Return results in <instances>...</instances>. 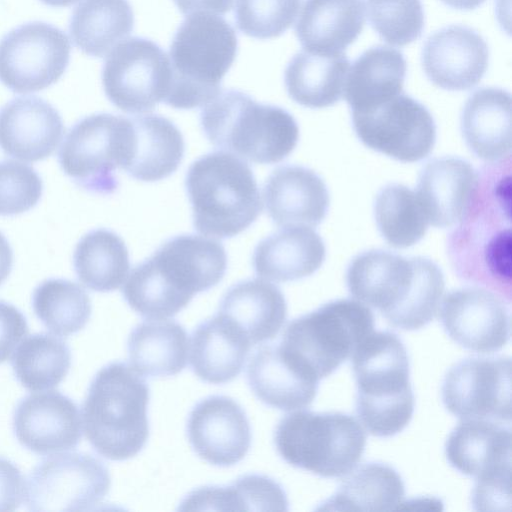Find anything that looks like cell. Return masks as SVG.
<instances>
[{
  "instance_id": "1",
  "label": "cell",
  "mask_w": 512,
  "mask_h": 512,
  "mask_svg": "<svg viewBox=\"0 0 512 512\" xmlns=\"http://www.w3.org/2000/svg\"><path fill=\"white\" fill-rule=\"evenodd\" d=\"M227 267L221 243L198 235H179L133 268L122 293L147 319H165L187 306L195 294L217 285Z\"/></svg>"
},
{
  "instance_id": "2",
  "label": "cell",
  "mask_w": 512,
  "mask_h": 512,
  "mask_svg": "<svg viewBox=\"0 0 512 512\" xmlns=\"http://www.w3.org/2000/svg\"><path fill=\"white\" fill-rule=\"evenodd\" d=\"M504 160L480 176L476 194L449 241L458 274L511 299L510 168Z\"/></svg>"
},
{
  "instance_id": "3",
  "label": "cell",
  "mask_w": 512,
  "mask_h": 512,
  "mask_svg": "<svg viewBox=\"0 0 512 512\" xmlns=\"http://www.w3.org/2000/svg\"><path fill=\"white\" fill-rule=\"evenodd\" d=\"M346 279L356 300L378 309L402 330L429 323L439 310L445 287L442 271L434 262L380 250L355 257Z\"/></svg>"
},
{
  "instance_id": "4",
  "label": "cell",
  "mask_w": 512,
  "mask_h": 512,
  "mask_svg": "<svg viewBox=\"0 0 512 512\" xmlns=\"http://www.w3.org/2000/svg\"><path fill=\"white\" fill-rule=\"evenodd\" d=\"M149 386L132 367L113 362L94 376L82 407L84 433L103 457L121 461L138 454L149 436Z\"/></svg>"
},
{
  "instance_id": "5",
  "label": "cell",
  "mask_w": 512,
  "mask_h": 512,
  "mask_svg": "<svg viewBox=\"0 0 512 512\" xmlns=\"http://www.w3.org/2000/svg\"><path fill=\"white\" fill-rule=\"evenodd\" d=\"M351 357L360 422L374 436L399 433L414 411L409 359L402 341L394 333L373 331Z\"/></svg>"
},
{
  "instance_id": "6",
  "label": "cell",
  "mask_w": 512,
  "mask_h": 512,
  "mask_svg": "<svg viewBox=\"0 0 512 512\" xmlns=\"http://www.w3.org/2000/svg\"><path fill=\"white\" fill-rule=\"evenodd\" d=\"M200 123L215 147L259 164L280 162L299 138L297 122L289 112L233 89L219 92L205 104Z\"/></svg>"
},
{
  "instance_id": "7",
  "label": "cell",
  "mask_w": 512,
  "mask_h": 512,
  "mask_svg": "<svg viewBox=\"0 0 512 512\" xmlns=\"http://www.w3.org/2000/svg\"><path fill=\"white\" fill-rule=\"evenodd\" d=\"M185 187L195 229L219 239L246 230L262 211L254 174L231 153L212 152L192 163Z\"/></svg>"
},
{
  "instance_id": "8",
  "label": "cell",
  "mask_w": 512,
  "mask_h": 512,
  "mask_svg": "<svg viewBox=\"0 0 512 512\" xmlns=\"http://www.w3.org/2000/svg\"><path fill=\"white\" fill-rule=\"evenodd\" d=\"M238 48L233 27L206 12L188 15L169 49L171 86L165 103L177 109L204 106L219 92Z\"/></svg>"
},
{
  "instance_id": "9",
  "label": "cell",
  "mask_w": 512,
  "mask_h": 512,
  "mask_svg": "<svg viewBox=\"0 0 512 512\" xmlns=\"http://www.w3.org/2000/svg\"><path fill=\"white\" fill-rule=\"evenodd\" d=\"M274 444L288 464L334 478L348 475L357 466L366 435L360 423L347 414L302 410L280 420Z\"/></svg>"
},
{
  "instance_id": "10",
  "label": "cell",
  "mask_w": 512,
  "mask_h": 512,
  "mask_svg": "<svg viewBox=\"0 0 512 512\" xmlns=\"http://www.w3.org/2000/svg\"><path fill=\"white\" fill-rule=\"evenodd\" d=\"M374 331V316L364 303L341 299L294 319L286 327L281 350L318 381L352 356Z\"/></svg>"
},
{
  "instance_id": "11",
  "label": "cell",
  "mask_w": 512,
  "mask_h": 512,
  "mask_svg": "<svg viewBox=\"0 0 512 512\" xmlns=\"http://www.w3.org/2000/svg\"><path fill=\"white\" fill-rule=\"evenodd\" d=\"M133 143L131 118L92 114L69 129L58 161L63 172L86 191L111 194L118 188L115 171L127 168Z\"/></svg>"
},
{
  "instance_id": "12",
  "label": "cell",
  "mask_w": 512,
  "mask_h": 512,
  "mask_svg": "<svg viewBox=\"0 0 512 512\" xmlns=\"http://www.w3.org/2000/svg\"><path fill=\"white\" fill-rule=\"evenodd\" d=\"M110 485L109 471L99 459L86 453H61L44 459L30 473L25 503L35 512L91 510Z\"/></svg>"
},
{
  "instance_id": "13",
  "label": "cell",
  "mask_w": 512,
  "mask_h": 512,
  "mask_svg": "<svg viewBox=\"0 0 512 512\" xmlns=\"http://www.w3.org/2000/svg\"><path fill=\"white\" fill-rule=\"evenodd\" d=\"M169 57L155 42L132 37L117 44L102 68L108 100L127 113H144L165 101L171 86Z\"/></svg>"
},
{
  "instance_id": "14",
  "label": "cell",
  "mask_w": 512,
  "mask_h": 512,
  "mask_svg": "<svg viewBox=\"0 0 512 512\" xmlns=\"http://www.w3.org/2000/svg\"><path fill=\"white\" fill-rule=\"evenodd\" d=\"M70 52L59 28L40 21L22 24L0 40V82L14 93L43 90L64 74Z\"/></svg>"
},
{
  "instance_id": "15",
  "label": "cell",
  "mask_w": 512,
  "mask_h": 512,
  "mask_svg": "<svg viewBox=\"0 0 512 512\" xmlns=\"http://www.w3.org/2000/svg\"><path fill=\"white\" fill-rule=\"evenodd\" d=\"M359 139L373 150L402 162L425 158L433 149L436 127L430 112L403 93L363 111L352 112Z\"/></svg>"
},
{
  "instance_id": "16",
  "label": "cell",
  "mask_w": 512,
  "mask_h": 512,
  "mask_svg": "<svg viewBox=\"0 0 512 512\" xmlns=\"http://www.w3.org/2000/svg\"><path fill=\"white\" fill-rule=\"evenodd\" d=\"M442 399L448 411L462 420L510 422V358H476L455 364L445 376Z\"/></svg>"
},
{
  "instance_id": "17",
  "label": "cell",
  "mask_w": 512,
  "mask_h": 512,
  "mask_svg": "<svg viewBox=\"0 0 512 512\" xmlns=\"http://www.w3.org/2000/svg\"><path fill=\"white\" fill-rule=\"evenodd\" d=\"M446 333L460 346L479 353L501 349L510 338V316L503 299L483 288L448 293L440 303Z\"/></svg>"
},
{
  "instance_id": "18",
  "label": "cell",
  "mask_w": 512,
  "mask_h": 512,
  "mask_svg": "<svg viewBox=\"0 0 512 512\" xmlns=\"http://www.w3.org/2000/svg\"><path fill=\"white\" fill-rule=\"evenodd\" d=\"M188 440L209 464L228 467L240 462L251 445V428L242 407L223 395L198 402L187 421Z\"/></svg>"
},
{
  "instance_id": "19",
  "label": "cell",
  "mask_w": 512,
  "mask_h": 512,
  "mask_svg": "<svg viewBox=\"0 0 512 512\" xmlns=\"http://www.w3.org/2000/svg\"><path fill=\"white\" fill-rule=\"evenodd\" d=\"M81 425L76 403L58 391L26 396L13 415L17 440L38 455L75 449L81 440Z\"/></svg>"
},
{
  "instance_id": "20",
  "label": "cell",
  "mask_w": 512,
  "mask_h": 512,
  "mask_svg": "<svg viewBox=\"0 0 512 512\" xmlns=\"http://www.w3.org/2000/svg\"><path fill=\"white\" fill-rule=\"evenodd\" d=\"M489 49L475 30L463 25L446 26L430 35L422 49L421 63L428 79L436 86L467 90L483 78Z\"/></svg>"
},
{
  "instance_id": "21",
  "label": "cell",
  "mask_w": 512,
  "mask_h": 512,
  "mask_svg": "<svg viewBox=\"0 0 512 512\" xmlns=\"http://www.w3.org/2000/svg\"><path fill=\"white\" fill-rule=\"evenodd\" d=\"M63 132L59 112L39 97H17L0 108V148L8 156L43 160L55 151Z\"/></svg>"
},
{
  "instance_id": "22",
  "label": "cell",
  "mask_w": 512,
  "mask_h": 512,
  "mask_svg": "<svg viewBox=\"0 0 512 512\" xmlns=\"http://www.w3.org/2000/svg\"><path fill=\"white\" fill-rule=\"evenodd\" d=\"M264 202L268 215L278 226L315 227L326 216L329 194L315 172L287 165L275 169L267 178Z\"/></svg>"
},
{
  "instance_id": "23",
  "label": "cell",
  "mask_w": 512,
  "mask_h": 512,
  "mask_svg": "<svg viewBox=\"0 0 512 512\" xmlns=\"http://www.w3.org/2000/svg\"><path fill=\"white\" fill-rule=\"evenodd\" d=\"M479 175L466 161L439 158L422 170L417 197L429 224L451 227L465 216L478 187Z\"/></svg>"
},
{
  "instance_id": "24",
  "label": "cell",
  "mask_w": 512,
  "mask_h": 512,
  "mask_svg": "<svg viewBox=\"0 0 512 512\" xmlns=\"http://www.w3.org/2000/svg\"><path fill=\"white\" fill-rule=\"evenodd\" d=\"M449 463L476 480L511 474V431L492 420L464 419L445 447Z\"/></svg>"
},
{
  "instance_id": "25",
  "label": "cell",
  "mask_w": 512,
  "mask_h": 512,
  "mask_svg": "<svg viewBox=\"0 0 512 512\" xmlns=\"http://www.w3.org/2000/svg\"><path fill=\"white\" fill-rule=\"evenodd\" d=\"M247 381L261 402L286 411L310 405L318 389V380L303 372L274 345L262 346L251 356Z\"/></svg>"
},
{
  "instance_id": "26",
  "label": "cell",
  "mask_w": 512,
  "mask_h": 512,
  "mask_svg": "<svg viewBox=\"0 0 512 512\" xmlns=\"http://www.w3.org/2000/svg\"><path fill=\"white\" fill-rule=\"evenodd\" d=\"M218 313L230 320L254 345L278 334L286 320L287 304L277 286L261 279H248L226 291Z\"/></svg>"
},
{
  "instance_id": "27",
  "label": "cell",
  "mask_w": 512,
  "mask_h": 512,
  "mask_svg": "<svg viewBox=\"0 0 512 512\" xmlns=\"http://www.w3.org/2000/svg\"><path fill=\"white\" fill-rule=\"evenodd\" d=\"M321 237L310 227L288 226L256 246L252 263L256 274L277 282L313 274L325 260Z\"/></svg>"
},
{
  "instance_id": "28",
  "label": "cell",
  "mask_w": 512,
  "mask_h": 512,
  "mask_svg": "<svg viewBox=\"0 0 512 512\" xmlns=\"http://www.w3.org/2000/svg\"><path fill=\"white\" fill-rule=\"evenodd\" d=\"M251 343L227 318L217 313L192 333L190 364L202 381L223 384L241 372Z\"/></svg>"
},
{
  "instance_id": "29",
  "label": "cell",
  "mask_w": 512,
  "mask_h": 512,
  "mask_svg": "<svg viewBox=\"0 0 512 512\" xmlns=\"http://www.w3.org/2000/svg\"><path fill=\"white\" fill-rule=\"evenodd\" d=\"M364 22L362 0H305L295 32L304 50L342 53L357 39Z\"/></svg>"
},
{
  "instance_id": "30",
  "label": "cell",
  "mask_w": 512,
  "mask_h": 512,
  "mask_svg": "<svg viewBox=\"0 0 512 512\" xmlns=\"http://www.w3.org/2000/svg\"><path fill=\"white\" fill-rule=\"evenodd\" d=\"M461 130L468 147L479 158L497 162L510 156L511 96L500 88H482L466 101Z\"/></svg>"
},
{
  "instance_id": "31",
  "label": "cell",
  "mask_w": 512,
  "mask_h": 512,
  "mask_svg": "<svg viewBox=\"0 0 512 512\" xmlns=\"http://www.w3.org/2000/svg\"><path fill=\"white\" fill-rule=\"evenodd\" d=\"M350 62L342 53L322 54L302 50L292 57L284 72L289 96L309 108L337 103L344 94Z\"/></svg>"
},
{
  "instance_id": "32",
  "label": "cell",
  "mask_w": 512,
  "mask_h": 512,
  "mask_svg": "<svg viewBox=\"0 0 512 512\" xmlns=\"http://www.w3.org/2000/svg\"><path fill=\"white\" fill-rule=\"evenodd\" d=\"M407 64L391 47L375 46L363 52L349 68L344 96L354 111L377 106L402 93Z\"/></svg>"
},
{
  "instance_id": "33",
  "label": "cell",
  "mask_w": 512,
  "mask_h": 512,
  "mask_svg": "<svg viewBox=\"0 0 512 512\" xmlns=\"http://www.w3.org/2000/svg\"><path fill=\"white\" fill-rule=\"evenodd\" d=\"M131 121L134 144L125 169L127 174L145 182L170 176L184 155V139L179 129L169 119L155 114L135 116Z\"/></svg>"
},
{
  "instance_id": "34",
  "label": "cell",
  "mask_w": 512,
  "mask_h": 512,
  "mask_svg": "<svg viewBox=\"0 0 512 512\" xmlns=\"http://www.w3.org/2000/svg\"><path fill=\"white\" fill-rule=\"evenodd\" d=\"M127 348L130 364L140 375L172 376L186 366L187 333L173 320L150 319L131 331Z\"/></svg>"
},
{
  "instance_id": "35",
  "label": "cell",
  "mask_w": 512,
  "mask_h": 512,
  "mask_svg": "<svg viewBox=\"0 0 512 512\" xmlns=\"http://www.w3.org/2000/svg\"><path fill=\"white\" fill-rule=\"evenodd\" d=\"M133 26L134 14L127 0H83L71 15L69 33L83 53L103 57Z\"/></svg>"
},
{
  "instance_id": "36",
  "label": "cell",
  "mask_w": 512,
  "mask_h": 512,
  "mask_svg": "<svg viewBox=\"0 0 512 512\" xmlns=\"http://www.w3.org/2000/svg\"><path fill=\"white\" fill-rule=\"evenodd\" d=\"M180 510L287 511L282 487L262 474L241 476L230 486H205L192 491Z\"/></svg>"
},
{
  "instance_id": "37",
  "label": "cell",
  "mask_w": 512,
  "mask_h": 512,
  "mask_svg": "<svg viewBox=\"0 0 512 512\" xmlns=\"http://www.w3.org/2000/svg\"><path fill=\"white\" fill-rule=\"evenodd\" d=\"M348 475L321 510L381 512L398 509L402 504L404 484L392 467L367 463Z\"/></svg>"
},
{
  "instance_id": "38",
  "label": "cell",
  "mask_w": 512,
  "mask_h": 512,
  "mask_svg": "<svg viewBox=\"0 0 512 512\" xmlns=\"http://www.w3.org/2000/svg\"><path fill=\"white\" fill-rule=\"evenodd\" d=\"M73 264L82 284L97 292L118 289L129 271V255L124 241L114 232L99 228L77 243Z\"/></svg>"
},
{
  "instance_id": "39",
  "label": "cell",
  "mask_w": 512,
  "mask_h": 512,
  "mask_svg": "<svg viewBox=\"0 0 512 512\" xmlns=\"http://www.w3.org/2000/svg\"><path fill=\"white\" fill-rule=\"evenodd\" d=\"M11 365L16 379L25 389H52L68 374L71 351L60 338L48 333H35L14 350Z\"/></svg>"
},
{
  "instance_id": "40",
  "label": "cell",
  "mask_w": 512,
  "mask_h": 512,
  "mask_svg": "<svg viewBox=\"0 0 512 512\" xmlns=\"http://www.w3.org/2000/svg\"><path fill=\"white\" fill-rule=\"evenodd\" d=\"M37 318L52 333L74 334L85 327L91 316V301L82 286L60 278L40 283L32 295Z\"/></svg>"
},
{
  "instance_id": "41",
  "label": "cell",
  "mask_w": 512,
  "mask_h": 512,
  "mask_svg": "<svg viewBox=\"0 0 512 512\" xmlns=\"http://www.w3.org/2000/svg\"><path fill=\"white\" fill-rule=\"evenodd\" d=\"M374 213L381 234L396 248L417 243L429 224L416 192L400 184L388 185L379 192Z\"/></svg>"
},
{
  "instance_id": "42",
  "label": "cell",
  "mask_w": 512,
  "mask_h": 512,
  "mask_svg": "<svg viewBox=\"0 0 512 512\" xmlns=\"http://www.w3.org/2000/svg\"><path fill=\"white\" fill-rule=\"evenodd\" d=\"M371 27L387 43L404 46L417 40L424 27L421 0H365Z\"/></svg>"
},
{
  "instance_id": "43",
  "label": "cell",
  "mask_w": 512,
  "mask_h": 512,
  "mask_svg": "<svg viewBox=\"0 0 512 512\" xmlns=\"http://www.w3.org/2000/svg\"><path fill=\"white\" fill-rule=\"evenodd\" d=\"M300 3L301 0H236V25L253 38L278 37L293 24Z\"/></svg>"
},
{
  "instance_id": "44",
  "label": "cell",
  "mask_w": 512,
  "mask_h": 512,
  "mask_svg": "<svg viewBox=\"0 0 512 512\" xmlns=\"http://www.w3.org/2000/svg\"><path fill=\"white\" fill-rule=\"evenodd\" d=\"M43 182L36 170L19 161H0V215L12 216L32 209L40 200Z\"/></svg>"
},
{
  "instance_id": "45",
  "label": "cell",
  "mask_w": 512,
  "mask_h": 512,
  "mask_svg": "<svg viewBox=\"0 0 512 512\" xmlns=\"http://www.w3.org/2000/svg\"><path fill=\"white\" fill-rule=\"evenodd\" d=\"M473 504L481 511L510 509V474L477 480L473 492Z\"/></svg>"
},
{
  "instance_id": "46",
  "label": "cell",
  "mask_w": 512,
  "mask_h": 512,
  "mask_svg": "<svg viewBox=\"0 0 512 512\" xmlns=\"http://www.w3.org/2000/svg\"><path fill=\"white\" fill-rule=\"evenodd\" d=\"M27 333L28 324L22 312L12 304L0 300V363L11 357Z\"/></svg>"
},
{
  "instance_id": "47",
  "label": "cell",
  "mask_w": 512,
  "mask_h": 512,
  "mask_svg": "<svg viewBox=\"0 0 512 512\" xmlns=\"http://www.w3.org/2000/svg\"><path fill=\"white\" fill-rule=\"evenodd\" d=\"M25 494L24 478L10 460L0 457V511L16 510Z\"/></svg>"
},
{
  "instance_id": "48",
  "label": "cell",
  "mask_w": 512,
  "mask_h": 512,
  "mask_svg": "<svg viewBox=\"0 0 512 512\" xmlns=\"http://www.w3.org/2000/svg\"><path fill=\"white\" fill-rule=\"evenodd\" d=\"M179 11L185 15L197 12L225 14L230 11L233 0H173Z\"/></svg>"
},
{
  "instance_id": "49",
  "label": "cell",
  "mask_w": 512,
  "mask_h": 512,
  "mask_svg": "<svg viewBox=\"0 0 512 512\" xmlns=\"http://www.w3.org/2000/svg\"><path fill=\"white\" fill-rule=\"evenodd\" d=\"M13 265V251L5 236L0 232V285L8 278Z\"/></svg>"
},
{
  "instance_id": "50",
  "label": "cell",
  "mask_w": 512,
  "mask_h": 512,
  "mask_svg": "<svg viewBox=\"0 0 512 512\" xmlns=\"http://www.w3.org/2000/svg\"><path fill=\"white\" fill-rule=\"evenodd\" d=\"M445 5L458 10H473L485 0H440Z\"/></svg>"
},
{
  "instance_id": "51",
  "label": "cell",
  "mask_w": 512,
  "mask_h": 512,
  "mask_svg": "<svg viewBox=\"0 0 512 512\" xmlns=\"http://www.w3.org/2000/svg\"><path fill=\"white\" fill-rule=\"evenodd\" d=\"M42 3L52 7H68L79 0H40Z\"/></svg>"
}]
</instances>
